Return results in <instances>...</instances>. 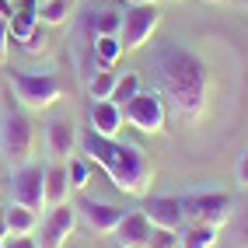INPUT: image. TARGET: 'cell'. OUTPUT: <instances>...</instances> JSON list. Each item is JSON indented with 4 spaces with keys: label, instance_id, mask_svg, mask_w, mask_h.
Instances as JSON below:
<instances>
[{
    "label": "cell",
    "instance_id": "obj_1",
    "mask_svg": "<svg viewBox=\"0 0 248 248\" xmlns=\"http://www.w3.org/2000/svg\"><path fill=\"white\" fill-rule=\"evenodd\" d=\"M151 74H154V91L182 119H200L206 112L210 74H206V63L192 49L178 42H161L151 60Z\"/></svg>",
    "mask_w": 248,
    "mask_h": 248
},
{
    "label": "cell",
    "instance_id": "obj_2",
    "mask_svg": "<svg viewBox=\"0 0 248 248\" xmlns=\"http://www.w3.org/2000/svg\"><path fill=\"white\" fill-rule=\"evenodd\" d=\"M80 147H84L88 161H94L119 192H126V196H143L147 192V186L154 178V168H151V161H147V154L140 147L119 143L115 137H98L91 129L80 137Z\"/></svg>",
    "mask_w": 248,
    "mask_h": 248
},
{
    "label": "cell",
    "instance_id": "obj_3",
    "mask_svg": "<svg viewBox=\"0 0 248 248\" xmlns=\"http://www.w3.org/2000/svg\"><path fill=\"white\" fill-rule=\"evenodd\" d=\"M35 151V126L25 112H4L0 119V157H4L11 168H21L31 161Z\"/></svg>",
    "mask_w": 248,
    "mask_h": 248
},
{
    "label": "cell",
    "instance_id": "obj_4",
    "mask_svg": "<svg viewBox=\"0 0 248 248\" xmlns=\"http://www.w3.org/2000/svg\"><path fill=\"white\" fill-rule=\"evenodd\" d=\"M161 25V11L157 4H129L123 14V28H119V42L123 53H137L143 42L154 39V31Z\"/></svg>",
    "mask_w": 248,
    "mask_h": 248
},
{
    "label": "cell",
    "instance_id": "obj_5",
    "mask_svg": "<svg viewBox=\"0 0 248 248\" xmlns=\"http://www.w3.org/2000/svg\"><path fill=\"white\" fill-rule=\"evenodd\" d=\"M123 119L140 133H161L164 119H168V105H164V98L157 91H137L123 105Z\"/></svg>",
    "mask_w": 248,
    "mask_h": 248
},
{
    "label": "cell",
    "instance_id": "obj_6",
    "mask_svg": "<svg viewBox=\"0 0 248 248\" xmlns=\"http://www.w3.org/2000/svg\"><path fill=\"white\" fill-rule=\"evenodd\" d=\"M11 88L25 108H49L60 98V80L53 74H11Z\"/></svg>",
    "mask_w": 248,
    "mask_h": 248
},
{
    "label": "cell",
    "instance_id": "obj_7",
    "mask_svg": "<svg viewBox=\"0 0 248 248\" xmlns=\"http://www.w3.org/2000/svg\"><path fill=\"white\" fill-rule=\"evenodd\" d=\"M186 220L196 227H220L231 217V196L227 192H203V196H189L182 200Z\"/></svg>",
    "mask_w": 248,
    "mask_h": 248
},
{
    "label": "cell",
    "instance_id": "obj_8",
    "mask_svg": "<svg viewBox=\"0 0 248 248\" xmlns=\"http://www.w3.org/2000/svg\"><path fill=\"white\" fill-rule=\"evenodd\" d=\"M11 203L18 206H28V210H39L46 206V168L39 164H21V168H14L11 175Z\"/></svg>",
    "mask_w": 248,
    "mask_h": 248
},
{
    "label": "cell",
    "instance_id": "obj_9",
    "mask_svg": "<svg viewBox=\"0 0 248 248\" xmlns=\"http://www.w3.org/2000/svg\"><path fill=\"white\" fill-rule=\"evenodd\" d=\"M74 227H77V206H70V203L53 206L49 217L42 220V245L39 248H63L67 238L74 234Z\"/></svg>",
    "mask_w": 248,
    "mask_h": 248
},
{
    "label": "cell",
    "instance_id": "obj_10",
    "mask_svg": "<svg viewBox=\"0 0 248 248\" xmlns=\"http://www.w3.org/2000/svg\"><path fill=\"white\" fill-rule=\"evenodd\" d=\"M154 224L143 217V210H133V213H126V217L119 220V227L112 231V238L119 248H151L154 241Z\"/></svg>",
    "mask_w": 248,
    "mask_h": 248
},
{
    "label": "cell",
    "instance_id": "obj_11",
    "mask_svg": "<svg viewBox=\"0 0 248 248\" xmlns=\"http://www.w3.org/2000/svg\"><path fill=\"white\" fill-rule=\"evenodd\" d=\"M140 210L157 231H175L178 234L182 224H186V210H182V200H175V196H154V200H147Z\"/></svg>",
    "mask_w": 248,
    "mask_h": 248
},
{
    "label": "cell",
    "instance_id": "obj_12",
    "mask_svg": "<svg viewBox=\"0 0 248 248\" xmlns=\"http://www.w3.org/2000/svg\"><path fill=\"white\" fill-rule=\"evenodd\" d=\"M77 217L84 220L91 231H98V234H112L115 227H119V220L126 217V210L112 206V203H98V200H84L77 206Z\"/></svg>",
    "mask_w": 248,
    "mask_h": 248
},
{
    "label": "cell",
    "instance_id": "obj_13",
    "mask_svg": "<svg viewBox=\"0 0 248 248\" xmlns=\"http://www.w3.org/2000/svg\"><path fill=\"white\" fill-rule=\"evenodd\" d=\"M123 129V105L108 102V98H102V102L91 105V133L98 137H115Z\"/></svg>",
    "mask_w": 248,
    "mask_h": 248
},
{
    "label": "cell",
    "instance_id": "obj_14",
    "mask_svg": "<svg viewBox=\"0 0 248 248\" xmlns=\"http://www.w3.org/2000/svg\"><path fill=\"white\" fill-rule=\"evenodd\" d=\"M74 143H77V133H74L70 119H49L46 123V151L53 157H70Z\"/></svg>",
    "mask_w": 248,
    "mask_h": 248
},
{
    "label": "cell",
    "instance_id": "obj_15",
    "mask_svg": "<svg viewBox=\"0 0 248 248\" xmlns=\"http://www.w3.org/2000/svg\"><path fill=\"white\" fill-rule=\"evenodd\" d=\"M67 196H70L67 168H63V164H49V168H46V206L53 210L60 203H67Z\"/></svg>",
    "mask_w": 248,
    "mask_h": 248
},
{
    "label": "cell",
    "instance_id": "obj_16",
    "mask_svg": "<svg viewBox=\"0 0 248 248\" xmlns=\"http://www.w3.org/2000/svg\"><path fill=\"white\" fill-rule=\"evenodd\" d=\"M35 227H39L35 210L18 206V203H11V206L4 210V231H7V234H31Z\"/></svg>",
    "mask_w": 248,
    "mask_h": 248
},
{
    "label": "cell",
    "instance_id": "obj_17",
    "mask_svg": "<svg viewBox=\"0 0 248 248\" xmlns=\"http://www.w3.org/2000/svg\"><path fill=\"white\" fill-rule=\"evenodd\" d=\"M74 4L77 0H39V21L42 25H63L74 14Z\"/></svg>",
    "mask_w": 248,
    "mask_h": 248
},
{
    "label": "cell",
    "instance_id": "obj_18",
    "mask_svg": "<svg viewBox=\"0 0 248 248\" xmlns=\"http://www.w3.org/2000/svg\"><path fill=\"white\" fill-rule=\"evenodd\" d=\"M94 56H98V63H102V67H112V63L123 56L119 35H94Z\"/></svg>",
    "mask_w": 248,
    "mask_h": 248
},
{
    "label": "cell",
    "instance_id": "obj_19",
    "mask_svg": "<svg viewBox=\"0 0 248 248\" xmlns=\"http://www.w3.org/2000/svg\"><path fill=\"white\" fill-rule=\"evenodd\" d=\"M115 70H108V67H102L91 80H88V94L94 98V102H102V98H112V88H115Z\"/></svg>",
    "mask_w": 248,
    "mask_h": 248
},
{
    "label": "cell",
    "instance_id": "obj_20",
    "mask_svg": "<svg viewBox=\"0 0 248 248\" xmlns=\"http://www.w3.org/2000/svg\"><path fill=\"white\" fill-rule=\"evenodd\" d=\"M140 91V77L137 74H126V77H119V80H115V88H112V98H108V102H115V105H126L129 102V98H133Z\"/></svg>",
    "mask_w": 248,
    "mask_h": 248
},
{
    "label": "cell",
    "instance_id": "obj_21",
    "mask_svg": "<svg viewBox=\"0 0 248 248\" xmlns=\"http://www.w3.org/2000/svg\"><path fill=\"white\" fill-rule=\"evenodd\" d=\"M119 28H123V14H115V11L94 14V35H119Z\"/></svg>",
    "mask_w": 248,
    "mask_h": 248
},
{
    "label": "cell",
    "instance_id": "obj_22",
    "mask_svg": "<svg viewBox=\"0 0 248 248\" xmlns=\"http://www.w3.org/2000/svg\"><path fill=\"white\" fill-rule=\"evenodd\" d=\"M67 178H70V189H84V186H88V178H91L88 161L70 157V164H67Z\"/></svg>",
    "mask_w": 248,
    "mask_h": 248
},
{
    "label": "cell",
    "instance_id": "obj_23",
    "mask_svg": "<svg viewBox=\"0 0 248 248\" xmlns=\"http://www.w3.org/2000/svg\"><path fill=\"white\" fill-rule=\"evenodd\" d=\"M213 241H217V227H196V234L182 238V245H189V248H210Z\"/></svg>",
    "mask_w": 248,
    "mask_h": 248
},
{
    "label": "cell",
    "instance_id": "obj_24",
    "mask_svg": "<svg viewBox=\"0 0 248 248\" xmlns=\"http://www.w3.org/2000/svg\"><path fill=\"white\" fill-rule=\"evenodd\" d=\"M21 49H25V53H31V56L46 49V25H42V21H39V28H35V31H31V35L21 42Z\"/></svg>",
    "mask_w": 248,
    "mask_h": 248
},
{
    "label": "cell",
    "instance_id": "obj_25",
    "mask_svg": "<svg viewBox=\"0 0 248 248\" xmlns=\"http://www.w3.org/2000/svg\"><path fill=\"white\" fill-rule=\"evenodd\" d=\"M151 248H182V238H175V231H154Z\"/></svg>",
    "mask_w": 248,
    "mask_h": 248
},
{
    "label": "cell",
    "instance_id": "obj_26",
    "mask_svg": "<svg viewBox=\"0 0 248 248\" xmlns=\"http://www.w3.org/2000/svg\"><path fill=\"white\" fill-rule=\"evenodd\" d=\"M0 248H39V241H31L28 234H7L0 238Z\"/></svg>",
    "mask_w": 248,
    "mask_h": 248
},
{
    "label": "cell",
    "instance_id": "obj_27",
    "mask_svg": "<svg viewBox=\"0 0 248 248\" xmlns=\"http://www.w3.org/2000/svg\"><path fill=\"white\" fill-rule=\"evenodd\" d=\"M7 46H11V28H7V18L0 14V63L7 60Z\"/></svg>",
    "mask_w": 248,
    "mask_h": 248
},
{
    "label": "cell",
    "instance_id": "obj_28",
    "mask_svg": "<svg viewBox=\"0 0 248 248\" xmlns=\"http://www.w3.org/2000/svg\"><path fill=\"white\" fill-rule=\"evenodd\" d=\"M234 178H238V186H248V154L238 157V168H234Z\"/></svg>",
    "mask_w": 248,
    "mask_h": 248
},
{
    "label": "cell",
    "instance_id": "obj_29",
    "mask_svg": "<svg viewBox=\"0 0 248 248\" xmlns=\"http://www.w3.org/2000/svg\"><path fill=\"white\" fill-rule=\"evenodd\" d=\"M0 14L11 18V14H14V0H0Z\"/></svg>",
    "mask_w": 248,
    "mask_h": 248
},
{
    "label": "cell",
    "instance_id": "obj_30",
    "mask_svg": "<svg viewBox=\"0 0 248 248\" xmlns=\"http://www.w3.org/2000/svg\"><path fill=\"white\" fill-rule=\"evenodd\" d=\"M137 4H157V0H137Z\"/></svg>",
    "mask_w": 248,
    "mask_h": 248
},
{
    "label": "cell",
    "instance_id": "obj_31",
    "mask_svg": "<svg viewBox=\"0 0 248 248\" xmlns=\"http://www.w3.org/2000/svg\"><path fill=\"white\" fill-rule=\"evenodd\" d=\"M206 4H217V0H206Z\"/></svg>",
    "mask_w": 248,
    "mask_h": 248
},
{
    "label": "cell",
    "instance_id": "obj_32",
    "mask_svg": "<svg viewBox=\"0 0 248 248\" xmlns=\"http://www.w3.org/2000/svg\"><path fill=\"white\" fill-rule=\"evenodd\" d=\"M112 248H119V245H112Z\"/></svg>",
    "mask_w": 248,
    "mask_h": 248
}]
</instances>
